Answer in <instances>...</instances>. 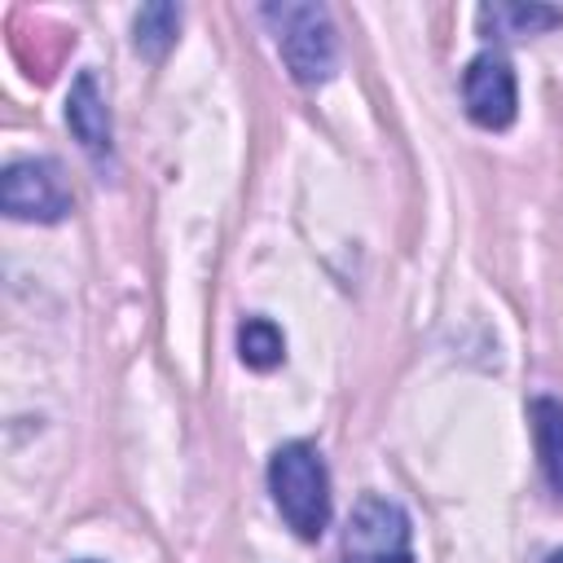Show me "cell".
Masks as SVG:
<instances>
[{
	"label": "cell",
	"mask_w": 563,
	"mask_h": 563,
	"mask_svg": "<svg viewBox=\"0 0 563 563\" xmlns=\"http://www.w3.org/2000/svg\"><path fill=\"white\" fill-rule=\"evenodd\" d=\"M268 488H273V501L286 528H295V537L317 541L330 528V475H325L321 453L308 440H290L273 453Z\"/></svg>",
	"instance_id": "obj_1"
},
{
	"label": "cell",
	"mask_w": 563,
	"mask_h": 563,
	"mask_svg": "<svg viewBox=\"0 0 563 563\" xmlns=\"http://www.w3.org/2000/svg\"><path fill=\"white\" fill-rule=\"evenodd\" d=\"M260 18L277 35V53L299 84H325L339 66L334 22L321 4H264Z\"/></svg>",
	"instance_id": "obj_2"
},
{
	"label": "cell",
	"mask_w": 563,
	"mask_h": 563,
	"mask_svg": "<svg viewBox=\"0 0 563 563\" xmlns=\"http://www.w3.org/2000/svg\"><path fill=\"white\" fill-rule=\"evenodd\" d=\"M343 550H347V563H413L409 515L396 501L365 493L352 506Z\"/></svg>",
	"instance_id": "obj_3"
},
{
	"label": "cell",
	"mask_w": 563,
	"mask_h": 563,
	"mask_svg": "<svg viewBox=\"0 0 563 563\" xmlns=\"http://www.w3.org/2000/svg\"><path fill=\"white\" fill-rule=\"evenodd\" d=\"M0 207L13 220H40L53 224L70 211V189L48 158H18L0 176Z\"/></svg>",
	"instance_id": "obj_4"
},
{
	"label": "cell",
	"mask_w": 563,
	"mask_h": 563,
	"mask_svg": "<svg viewBox=\"0 0 563 563\" xmlns=\"http://www.w3.org/2000/svg\"><path fill=\"white\" fill-rule=\"evenodd\" d=\"M462 101L471 123L501 132L515 123V106H519V88H515V70L501 53H479L466 62L462 70Z\"/></svg>",
	"instance_id": "obj_5"
},
{
	"label": "cell",
	"mask_w": 563,
	"mask_h": 563,
	"mask_svg": "<svg viewBox=\"0 0 563 563\" xmlns=\"http://www.w3.org/2000/svg\"><path fill=\"white\" fill-rule=\"evenodd\" d=\"M66 123H70L75 141H79L92 158H106V154H110V110H106V97H101L92 70H79V75H75L70 97H66Z\"/></svg>",
	"instance_id": "obj_6"
},
{
	"label": "cell",
	"mask_w": 563,
	"mask_h": 563,
	"mask_svg": "<svg viewBox=\"0 0 563 563\" xmlns=\"http://www.w3.org/2000/svg\"><path fill=\"white\" fill-rule=\"evenodd\" d=\"M528 422H532V440H537L541 475H545L550 493L563 501V400H554V396H537V400L528 405Z\"/></svg>",
	"instance_id": "obj_7"
},
{
	"label": "cell",
	"mask_w": 563,
	"mask_h": 563,
	"mask_svg": "<svg viewBox=\"0 0 563 563\" xmlns=\"http://www.w3.org/2000/svg\"><path fill=\"white\" fill-rule=\"evenodd\" d=\"M563 13L550 4H484L479 9V31L484 35H537L559 26Z\"/></svg>",
	"instance_id": "obj_8"
},
{
	"label": "cell",
	"mask_w": 563,
	"mask_h": 563,
	"mask_svg": "<svg viewBox=\"0 0 563 563\" xmlns=\"http://www.w3.org/2000/svg\"><path fill=\"white\" fill-rule=\"evenodd\" d=\"M176 31H180V9L176 4H145L132 22V44H136L141 57L158 62L176 44Z\"/></svg>",
	"instance_id": "obj_9"
},
{
	"label": "cell",
	"mask_w": 563,
	"mask_h": 563,
	"mask_svg": "<svg viewBox=\"0 0 563 563\" xmlns=\"http://www.w3.org/2000/svg\"><path fill=\"white\" fill-rule=\"evenodd\" d=\"M238 356H242V365H251V369H273V365H282V356H286V339H282V330H277L268 317H251V321H242V330H238Z\"/></svg>",
	"instance_id": "obj_10"
},
{
	"label": "cell",
	"mask_w": 563,
	"mask_h": 563,
	"mask_svg": "<svg viewBox=\"0 0 563 563\" xmlns=\"http://www.w3.org/2000/svg\"><path fill=\"white\" fill-rule=\"evenodd\" d=\"M545 563H563V550H554V554H545Z\"/></svg>",
	"instance_id": "obj_11"
}]
</instances>
